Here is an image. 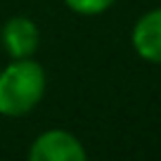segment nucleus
Returning a JSON list of instances; mask_svg holds the SVG:
<instances>
[{
    "label": "nucleus",
    "instance_id": "nucleus-2",
    "mask_svg": "<svg viewBox=\"0 0 161 161\" xmlns=\"http://www.w3.org/2000/svg\"><path fill=\"white\" fill-rule=\"evenodd\" d=\"M31 161H86L88 152L74 133L64 128H50L40 133L29 147Z\"/></svg>",
    "mask_w": 161,
    "mask_h": 161
},
{
    "label": "nucleus",
    "instance_id": "nucleus-1",
    "mask_svg": "<svg viewBox=\"0 0 161 161\" xmlns=\"http://www.w3.org/2000/svg\"><path fill=\"white\" fill-rule=\"evenodd\" d=\"M47 90V74L33 57L10 59L0 71V116L19 119L43 102Z\"/></svg>",
    "mask_w": 161,
    "mask_h": 161
},
{
    "label": "nucleus",
    "instance_id": "nucleus-3",
    "mask_svg": "<svg viewBox=\"0 0 161 161\" xmlns=\"http://www.w3.org/2000/svg\"><path fill=\"white\" fill-rule=\"evenodd\" d=\"M0 45L10 59L33 57L40 45L38 24L29 17H10L0 29Z\"/></svg>",
    "mask_w": 161,
    "mask_h": 161
},
{
    "label": "nucleus",
    "instance_id": "nucleus-4",
    "mask_svg": "<svg viewBox=\"0 0 161 161\" xmlns=\"http://www.w3.org/2000/svg\"><path fill=\"white\" fill-rule=\"evenodd\" d=\"M133 47L145 62L161 64V7L149 10L133 26Z\"/></svg>",
    "mask_w": 161,
    "mask_h": 161
},
{
    "label": "nucleus",
    "instance_id": "nucleus-5",
    "mask_svg": "<svg viewBox=\"0 0 161 161\" xmlns=\"http://www.w3.org/2000/svg\"><path fill=\"white\" fill-rule=\"evenodd\" d=\"M116 0H64V5L69 7L71 12L80 17H97V14H104Z\"/></svg>",
    "mask_w": 161,
    "mask_h": 161
}]
</instances>
